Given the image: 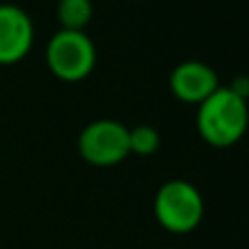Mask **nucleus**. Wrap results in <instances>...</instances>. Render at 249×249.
Instances as JSON below:
<instances>
[{
	"mask_svg": "<svg viewBox=\"0 0 249 249\" xmlns=\"http://www.w3.org/2000/svg\"><path fill=\"white\" fill-rule=\"evenodd\" d=\"M249 107L230 88H216L206 101L199 103L197 129L199 136L216 149L234 146L247 131Z\"/></svg>",
	"mask_w": 249,
	"mask_h": 249,
	"instance_id": "f257e3e1",
	"label": "nucleus"
},
{
	"mask_svg": "<svg viewBox=\"0 0 249 249\" xmlns=\"http://www.w3.org/2000/svg\"><path fill=\"white\" fill-rule=\"evenodd\" d=\"M153 212L158 223L166 232L188 234L197 230L203 221V197L190 181L171 179L160 186L153 201Z\"/></svg>",
	"mask_w": 249,
	"mask_h": 249,
	"instance_id": "f03ea898",
	"label": "nucleus"
},
{
	"mask_svg": "<svg viewBox=\"0 0 249 249\" xmlns=\"http://www.w3.org/2000/svg\"><path fill=\"white\" fill-rule=\"evenodd\" d=\"M46 64L61 81H81L94 70L96 48L83 31H57L46 46Z\"/></svg>",
	"mask_w": 249,
	"mask_h": 249,
	"instance_id": "7ed1b4c3",
	"label": "nucleus"
},
{
	"mask_svg": "<svg viewBox=\"0 0 249 249\" xmlns=\"http://www.w3.org/2000/svg\"><path fill=\"white\" fill-rule=\"evenodd\" d=\"M77 149L92 166H116L129 155V129L109 118L94 121L79 133Z\"/></svg>",
	"mask_w": 249,
	"mask_h": 249,
	"instance_id": "20e7f679",
	"label": "nucleus"
},
{
	"mask_svg": "<svg viewBox=\"0 0 249 249\" xmlns=\"http://www.w3.org/2000/svg\"><path fill=\"white\" fill-rule=\"evenodd\" d=\"M33 46V22L24 9L0 4V64L24 59Z\"/></svg>",
	"mask_w": 249,
	"mask_h": 249,
	"instance_id": "39448f33",
	"label": "nucleus"
},
{
	"mask_svg": "<svg viewBox=\"0 0 249 249\" xmlns=\"http://www.w3.org/2000/svg\"><path fill=\"white\" fill-rule=\"evenodd\" d=\"M219 88L216 72L201 61H184L171 72V92L184 103H201Z\"/></svg>",
	"mask_w": 249,
	"mask_h": 249,
	"instance_id": "423d86ee",
	"label": "nucleus"
},
{
	"mask_svg": "<svg viewBox=\"0 0 249 249\" xmlns=\"http://www.w3.org/2000/svg\"><path fill=\"white\" fill-rule=\"evenodd\" d=\"M92 0H59L57 20L66 31H83L92 20Z\"/></svg>",
	"mask_w": 249,
	"mask_h": 249,
	"instance_id": "0eeeda50",
	"label": "nucleus"
},
{
	"mask_svg": "<svg viewBox=\"0 0 249 249\" xmlns=\"http://www.w3.org/2000/svg\"><path fill=\"white\" fill-rule=\"evenodd\" d=\"M160 133L155 127L149 124H138V127L129 129V153L136 155H153L160 149Z\"/></svg>",
	"mask_w": 249,
	"mask_h": 249,
	"instance_id": "6e6552de",
	"label": "nucleus"
},
{
	"mask_svg": "<svg viewBox=\"0 0 249 249\" xmlns=\"http://www.w3.org/2000/svg\"><path fill=\"white\" fill-rule=\"evenodd\" d=\"M228 88L232 92H236L241 99H245V101L249 99V79L247 77H236L232 81V86H228Z\"/></svg>",
	"mask_w": 249,
	"mask_h": 249,
	"instance_id": "1a4fd4ad",
	"label": "nucleus"
}]
</instances>
